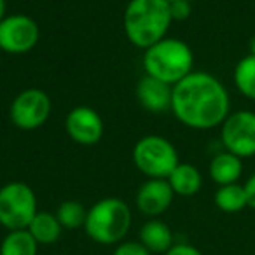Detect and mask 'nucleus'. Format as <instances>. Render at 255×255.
Listing matches in <instances>:
<instances>
[{
	"mask_svg": "<svg viewBox=\"0 0 255 255\" xmlns=\"http://www.w3.org/2000/svg\"><path fill=\"white\" fill-rule=\"evenodd\" d=\"M28 231L39 245H53L60 240L63 227L54 213L37 212V215L30 222Z\"/></svg>",
	"mask_w": 255,
	"mask_h": 255,
	"instance_id": "16",
	"label": "nucleus"
},
{
	"mask_svg": "<svg viewBox=\"0 0 255 255\" xmlns=\"http://www.w3.org/2000/svg\"><path fill=\"white\" fill-rule=\"evenodd\" d=\"M231 110L226 86L212 74L191 72L173 86L171 112L184 126L198 131L222 126Z\"/></svg>",
	"mask_w": 255,
	"mask_h": 255,
	"instance_id": "1",
	"label": "nucleus"
},
{
	"mask_svg": "<svg viewBox=\"0 0 255 255\" xmlns=\"http://www.w3.org/2000/svg\"><path fill=\"white\" fill-rule=\"evenodd\" d=\"M220 138L227 152L247 159L255 156V112L236 110L220 126Z\"/></svg>",
	"mask_w": 255,
	"mask_h": 255,
	"instance_id": "8",
	"label": "nucleus"
},
{
	"mask_svg": "<svg viewBox=\"0 0 255 255\" xmlns=\"http://www.w3.org/2000/svg\"><path fill=\"white\" fill-rule=\"evenodd\" d=\"M140 243L150 254H166L173 247V233L163 220H149L140 229Z\"/></svg>",
	"mask_w": 255,
	"mask_h": 255,
	"instance_id": "14",
	"label": "nucleus"
},
{
	"mask_svg": "<svg viewBox=\"0 0 255 255\" xmlns=\"http://www.w3.org/2000/svg\"><path fill=\"white\" fill-rule=\"evenodd\" d=\"M194 68V53L180 39L166 37L150 46L143 53V70L145 75L175 86L187 77Z\"/></svg>",
	"mask_w": 255,
	"mask_h": 255,
	"instance_id": "3",
	"label": "nucleus"
},
{
	"mask_svg": "<svg viewBox=\"0 0 255 255\" xmlns=\"http://www.w3.org/2000/svg\"><path fill=\"white\" fill-rule=\"evenodd\" d=\"M164 255H203V254L196 247H192V245L180 243V245H173Z\"/></svg>",
	"mask_w": 255,
	"mask_h": 255,
	"instance_id": "23",
	"label": "nucleus"
},
{
	"mask_svg": "<svg viewBox=\"0 0 255 255\" xmlns=\"http://www.w3.org/2000/svg\"><path fill=\"white\" fill-rule=\"evenodd\" d=\"M114 255H150V252L138 241H124L117 245Z\"/></svg>",
	"mask_w": 255,
	"mask_h": 255,
	"instance_id": "21",
	"label": "nucleus"
},
{
	"mask_svg": "<svg viewBox=\"0 0 255 255\" xmlns=\"http://www.w3.org/2000/svg\"><path fill=\"white\" fill-rule=\"evenodd\" d=\"M53 103L46 91L39 88L23 89L11 103L9 117L12 124L23 131H33L46 124L51 116Z\"/></svg>",
	"mask_w": 255,
	"mask_h": 255,
	"instance_id": "7",
	"label": "nucleus"
},
{
	"mask_svg": "<svg viewBox=\"0 0 255 255\" xmlns=\"http://www.w3.org/2000/svg\"><path fill=\"white\" fill-rule=\"evenodd\" d=\"M40 28L26 14H11L0 21V51L7 54H26L39 44Z\"/></svg>",
	"mask_w": 255,
	"mask_h": 255,
	"instance_id": "9",
	"label": "nucleus"
},
{
	"mask_svg": "<svg viewBox=\"0 0 255 255\" xmlns=\"http://www.w3.org/2000/svg\"><path fill=\"white\" fill-rule=\"evenodd\" d=\"M173 196L175 192L166 178H149L136 192V206L143 215L157 217L170 208Z\"/></svg>",
	"mask_w": 255,
	"mask_h": 255,
	"instance_id": "11",
	"label": "nucleus"
},
{
	"mask_svg": "<svg viewBox=\"0 0 255 255\" xmlns=\"http://www.w3.org/2000/svg\"><path fill=\"white\" fill-rule=\"evenodd\" d=\"M65 129L68 136L79 145H95L102 140L105 126H103V119L95 109L79 105L68 112L65 119Z\"/></svg>",
	"mask_w": 255,
	"mask_h": 255,
	"instance_id": "10",
	"label": "nucleus"
},
{
	"mask_svg": "<svg viewBox=\"0 0 255 255\" xmlns=\"http://www.w3.org/2000/svg\"><path fill=\"white\" fill-rule=\"evenodd\" d=\"M248 49H250V54H252V56H255V35L250 39V44H248Z\"/></svg>",
	"mask_w": 255,
	"mask_h": 255,
	"instance_id": "26",
	"label": "nucleus"
},
{
	"mask_svg": "<svg viewBox=\"0 0 255 255\" xmlns=\"http://www.w3.org/2000/svg\"><path fill=\"white\" fill-rule=\"evenodd\" d=\"M234 84L245 98L255 102V56L248 54L238 61L234 68Z\"/></svg>",
	"mask_w": 255,
	"mask_h": 255,
	"instance_id": "19",
	"label": "nucleus"
},
{
	"mask_svg": "<svg viewBox=\"0 0 255 255\" xmlns=\"http://www.w3.org/2000/svg\"><path fill=\"white\" fill-rule=\"evenodd\" d=\"M39 243L28 229L9 231L0 245V255H37Z\"/></svg>",
	"mask_w": 255,
	"mask_h": 255,
	"instance_id": "17",
	"label": "nucleus"
},
{
	"mask_svg": "<svg viewBox=\"0 0 255 255\" xmlns=\"http://www.w3.org/2000/svg\"><path fill=\"white\" fill-rule=\"evenodd\" d=\"M5 18V0H0V21Z\"/></svg>",
	"mask_w": 255,
	"mask_h": 255,
	"instance_id": "25",
	"label": "nucleus"
},
{
	"mask_svg": "<svg viewBox=\"0 0 255 255\" xmlns=\"http://www.w3.org/2000/svg\"><path fill=\"white\" fill-rule=\"evenodd\" d=\"M56 217L60 220L63 229H79L86 224V217H88V210L84 208V205L79 201H63L56 210Z\"/></svg>",
	"mask_w": 255,
	"mask_h": 255,
	"instance_id": "20",
	"label": "nucleus"
},
{
	"mask_svg": "<svg viewBox=\"0 0 255 255\" xmlns=\"http://www.w3.org/2000/svg\"><path fill=\"white\" fill-rule=\"evenodd\" d=\"M131 227V210L123 199L105 198L88 210L84 229L100 245H116L124 240Z\"/></svg>",
	"mask_w": 255,
	"mask_h": 255,
	"instance_id": "4",
	"label": "nucleus"
},
{
	"mask_svg": "<svg viewBox=\"0 0 255 255\" xmlns=\"http://www.w3.org/2000/svg\"><path fill=\"white\" fill-rule=\"evenodd\" d=\"M245 192H247V203L250 208L255 210V173L245 182Z\"/></svg>",
	"mask_w": 255,
	"mask_h": 255,
	"instance_id": "24",
	"label": "nucleus"
},
{
	"mask_svg": "<svg viewBox=\"0 0 255 255\" xmlns=\"http://www.w3.org/2000/svg\"><path fill=\"white\" fill-rule=\"evenodd\" d=\"M133 163L149 178H168L180 164L178 152L168 138L159 135L142 136L133 147Z\"/></svg>",
	"mask_w": 255,
	"mask_h": 255,
	"instance_id": "5",
	"label": "nucleus"
},
{
	"mask_svg": "<svg viewBox=\"0 0 255 255\" xmlns=\"http://www.w3.org/2000/svg\"><path fill=\"white\" fill-rule=\"evenodd\" d=\"M166 180L170 182L175 194L184 196V198L198 194L203 185V177L199 173V170L194 164H189V163L178 164Z\"/></svg>",
	"mask_w": 255,
	"mask_h": 255,
	"instance_id": "15",
	"label": "nucleus"
},
{
	"mask_svg": "<svg viewBox=\"0 0 255 255\" xmlns=\"http://www.w3.org/2000/svg\"><path fill=\"white\" fill-rule=\"evenodd\" d=\"M168 2H170V4H173V2H182V0H168Z\"/></svg>",
	"mask_w": 255,
	"mask_h": 255,
	"instance_id": "27",
	"label": "nucleus"
},
{
	"mask_svg": "<svg viewBox=\"0 0 255 255\" xmlns=\"http://www.w3.org/2000/svg\"><path fill=\"white\" fill-rule=\"evenodd\" d=\"M243 173V159L234 156L233 152H219L210 161V177L217 185L238 184Z\"/></svg>",
	"mask_w": 255,
	"mask_h": 255,
	"instance_id": "13",
	"label": "nucleus"
},
{
	"mask_svg": "<svg viewBox=\"0 0 255 255\" xmlns=\"http://www.w3.org/2000/svg\"><path fill=\"white\" fill-rule=\"evenodd\" d=\"M37 212V196L25 182H9L0 187V224L7 231L28 229Z\"/></svg>",
	"mask_w": 255,
	"mask_h": 255,
	"instance_id": "6",
	"label": "nucleus"
},
{
	"mask_svg": "<svg viewBox=\"0 0 255 255\" xmlns=\"http://www.w3.org/2000/svg\"><path fill=\"white\" fill-rule=\"evenodd\" d=\"M171 21L168 0H129L123 16L128 40L143 51L166 39Z\"/></svg>",
	"mask_w": 255,
	"mask_h": 255,
	"instance_id": "2",
	"label": "nucleus"
},
{
	"mask_svg": "<svg viewBox=\"0 0 255 255\" xmlns=\"http://www.w3.org/2000/svg\"><path fill=\"white\" fill-rule=\"evenodd\" d=\"M171 18L173 21H184L191 16L192 7H191V0H182V2H173L170 4Z\"/></svg>",
	"mask_w": 255,
	"mask_h": 255,
	"instance_id": "22",
	"label": "nucleus"
},
{
	"mask_svg": "<svg viewBox=\"0 0 255 255\" xmlns=\"http://www.w3.org/2000/svg\"><path fill=\"white\" fill-rule=\"evenodd\" d=\"M215 205L220 212H226V213L241 212V210L248 206L245 187L240 184L220 185L215 192Z\"/></svg>",
	"mask_w": 255,
	"mask_h": 255,
	"instance_id": "18",
	"label": "nucleus"
},
{
	"mask_svg": "<svg viewBox=\"0 0 255 255\" xmlns=\"http://www.w3.org/2000/svg\"><path fill=\"white\" fill-rule=\"evenodd\" d=\"M171 95H173V86L157 81L150 75H143L136 84V98L140 105L149 112L161 114L171 110Z\"/></svg>",
	"mask_w": 255,
	"mask_h": 255,
	"instance_id": "12",
	"label": "nucleus"
}]
</instances>
